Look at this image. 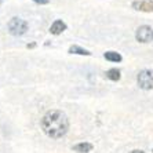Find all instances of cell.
I'll list each match as a JSON object with an SVG mask.
<instances>
[{
    "instance_id": "ba28073f",
    "label": "cell",
    "mask_w": 153,
    "mask_h": 153,
    "mask_svg": "<svg viewBox=\"0 0 153 153\" xmlns=\"http://www.w3.org/2000/svg\"><path fill=\"white\" fill-rule=\"evenodd\" d=\"M105 58L108 61H111V62H120L121 61V55L119 53H116V51H108V53H105Z\"/></svg>"
},
{
    "instance_id": "7a4b0ae2",
    "label": "cell",
    "mask_w": 153,
    "mask_h": 153,
    "mask_svg": "<svg viewBox=\"0 0 153 153\" xmlns=\"http://www.w3.org/2000/svg\"><path fill=\"white\" fill-rule=\"evenodd\" d=\"M7 28H8V32H10L11 35L21 36L28 30V22L21 19V18L14 17V18H11L10 22L7 24Z\"/></svg>"
},
{
    "instance_id": "7c38bea8",
    "label": "cell",
    "mask_w": 153,
    "mask_h": 153,
    "mask_svg": "<svg viewBox=\"0 0 153 153\" xmlns=\"http://www.w3.org/2000/svg\"><path fill=\"white\" fill-rule=\"evenodd\" d=\"M130 153H145L143 150H132V152H130Z\"/></svg>"
},
{
    "instance_id": "4fadbf2b",
    "label": "cell",
    "mask_w": 153,
    "mask_h": 153,
    "mask_svg": "<svg viewBox=\"0 0 153 153\" xmlns=\"http://www.w3.org/2000/svg\"><path fill=\"white\" fill-rule=\"evenodd\" d=\"M0 3H1V0H0Z\"/></svg>"
},
{
    "instance_id": "5b68a950",
    "label": "cell",
    "mask_w": 153,
    "mask_h": 153,
    "mask_svg": "<svg viewBox=\"0 0 153 153\" xmlns=\"http://www.w3.org/2000/svg\"><path fill=\"white\" fill-rule=\"evenodd\" d=\"M132 7L138 11L153 13V1L152 0H135L132 1Z\"/></svg>"
},
{
    "instance_id": "6da1fadb",
    "label": "cell",
    "mask_w": 153,
    "mask_h": 153,
    "mask_svg": "<svg viewBox=\"0 0 153 153\" xmlns=\"http://www.w3.org/2000/svg\"><path fill=\"white\" fill-rule=\"evenodd\" d=\"M42 130L50 138H62L69 130V120L61 111L47 112L42 119Z\"/></svg>"
},
{
    "instance_id": "30bf717a",
    "label": "cell",
    "mask_w": 153,
    "mask_h": 153,
    "mask_svg": "<svg viewBox=\"0 0 153 153\" xmlns=\"http://www.w3.org/2000/svg\"><path fill=\"white\" fill-rule=\"evenodd\" d=\"M69 53L71 54H79V55H91L90 51L84 50V48H82V47H79V46H71Z\"/></svg>"
},
{
    "instance_id": "8fae6325",
    "label": "cell",
    "mask_w": 153,
    "mask_h": 153,
    "mask_svg": "<svg viewBox=\"0 0 153 153\" xmlns=\"http://www.w3.org/2000/svg\"><path fill=\"white\" fill-rule=\"evenodd\" d=\"M37 4H48V0H33Z\"/></svg>"
},
{
    "instance_id": "8992f818",
    "label": "cell",
    "mask_w": 153,
    "mask_h": 153,
    "mask_svg": "<svg viewBox=\"0 0 153 153\" xmlns=\"http://www.w3.org/2000/svg\"><path fill=\"white\" fill-rule=\"evenodd\" d=\"M64 30H66V24H65L64 21H61V19L54 21V24L50 28V32L53 33V35H61Z\"/></svg>"
},
{
    "instance_id": "277c9868",
    "label": "cell",
    "mask_w": 153,
    "mask_h": 153,
    "mask_svg": "<svg viewBox=\"0 0 153 153\" xmlns=\"http://www.w3.org/2000/svg\"><path fill=\"white\" fill-rule=\"evenodd\" d=\"M135 39L139 43H150L153 40V29L148 25H142L137 29Z\"/></svg>"
},
{
    "instance_id": "9c48e42d",
    "label": "cell",
    "mask_w": 153,
    "mask_h": 153,
    "mask_svg": "<svg viewBox=\"0 0 153 153\" xmlns=\"http://www.w3.org/2000/svg\"><path fill=\"white\" fill-rule=\"evenodd\" d=\"M106 77L109 79V80H112V82H117V80H120V71L119 69H109V71L106 72Z\"/></svg>"
},
{
    "instance_id": "3957f363",
    "label": "cell",
    "mask_w": 153,
    "mask_h": 153,
    "mask_svg": "<svg viewBox=\"0 0 153 153\" xmlns=\"http://www.w3.org/2000/svg\"><path fill=\"white\" fill-rule=\"evenodd\" d=\"M138 85L142 90H152L153 88V71L150 69H143L139 72L138 77H137Z\"/></svg>"
},
{
    "instance_id": "52a82bcc",
    "label": "cell",
    "mask_w": 153,
    "mask_h": 153,
    "mask_svg": "<svg viewBox=\"0 0 153 153\" xmlns=\"http://www.w3.org/2000/svg\"><path fill=\"white\" fill-rule=\"evenodd\" d=\"M73 150L79 153H88L93 150V145L88 142H82V143H77V145L73 146Z\"/></svg>"
}]
</instances>
